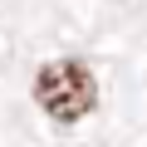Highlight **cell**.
Instances as JSON below:
<instances>
[{
	"label": "cell",
	"mask_w": 147,
	"mask_h": 147,
	"mask_svg": "<svg viewBox=\"0 0 147 147\" xmlns=\"http://www.w3.org/2000/svg\"><path fill=\"white\" fill-rule=\"evenodd\" d=\"M34 103L59 118V123H79L93 113L98 103V84H93V69L79 59H54L34 74Z\"/></svg>",
	"instance_id": "cell-1"
}]
</instances>
